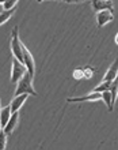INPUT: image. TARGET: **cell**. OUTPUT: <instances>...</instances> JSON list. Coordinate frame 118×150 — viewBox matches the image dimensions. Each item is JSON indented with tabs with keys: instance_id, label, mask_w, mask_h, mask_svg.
<instances>
[{
	"instance_id": "cell-15",
	"label": "cell",
	"mask_w": 118,
	"mask_h": 150,
	"mask_svg": "<svg viewBox=\"0 0 118 150\" xmlns=\"http://www.w3.org/2000/svg\"><path fill=\"white\" fill-rule=\"evenodd\" d=\"M15 12V8L14 10H11V11H3L1 14H0V25H3V23H6L10 18L12 16V14Z\"/></svg>"
},
{
	"instance_id": "cell-18",
	"label": "cell",
	"mask_w": 118,
	"mask_h": 150,
	"mask_svg": "<svg viewBox=\"0 0 118 150\" xmlns=\"http://www.w3.org/2000/svg\"><path fill=\"white\" fill-rule=\"evenodd\" d=\"M3 11H4V10H3V1H1V3H0V14H1Z\"/></svg>"
},
{
	"instance_id": "cell-12",
	"label": "cell",
	"mask_w": 118,
	"mask_h": 150,
	"mask_svg": "<svg viewBox=\"0 0 118 150\" xmlns=\"http://www.w3.org/2000/svg\"><path fill=\"white\" fill-rule=\"evenodd\" d=\"M110 94H111V104L114 107L115 104V100L118 97V75L115 76L114 81H111V85H110Z\"/></svg>"
},
{
	"instance_id": "cell-8",
	"label": "cell",
	"mask_w": 118,
	"mask_h": 150,
	"mask_svg": "<svg viewBox=\"0 0 118 150\" xmlns=\"http://www.w3.org/2000/svg\"><path fill=\"white\" fill-rule=\"evenodd\" d=\"M18 120H19V112H14V113L11 115L10 120H8V123L6 124V127L3 128L4 132H6V134H11L12 131L15 130L16 124H18Z\"/></svg>"
},
{
	"instance_id": "cell-20",
	"label": "cell",
	"mask_w": 118,
	"mask_h": 150,
	"mask_svg": "<svg viewBox=\"0 0 118 150\" xmlns=\"http://www.w3.org/2000/svg\"><path fill=\"white\" fill-rule=\"evenodd\" d=\"M3 131V127H1V123H0V132Z\"/></svg>"
},
{
	"instance_id": "cell-11",
	"label": "cell",
	"mask_w": 118,
	"mask_h": 150,
	"mask_svg": "<svg viewBox=\"0 0 118 150\" xmlns=\"http://www.w3.org/2000/svg\"><path fill=\"white\" fill-rule=\"evenodd\" d=\"M11 107L8 105V107H4L0 109V123H1V127H6V124L8 123V120H10V117H11Z\"/></svg>"
},
{
	"instance_id": "cell-7",
	"label": "cell",
	"mask_w": 118,
	"mask_h": 150,
	"mask_svg": "<svg viewBox=\"0 0 118 150\" xmlns=\"http://www.w3.org/2000/svg\"><path fill=\"white\" fill-rule=\"evenodd\" d=\"M27 97H29V94H20V96H15V97H14V100H12L11 104H10L12 113H14V112H18V111H19L20 108H22V105L26 103Z\"/></svg>"
},
{
	"instance_id": "cell-3",
	"label": "cell",
	"mask_w": 118,
	"mask_h": 150,
	"mask_svg": "<svg viewBox=\"0 0 118 150\" xmlns=\"http://www.w3.org/2000/svg\"><path fill=\"white\" fill-rule=\"evenodd\" d=\"M26 72H27L26 66H24L23 63L18 62V60L14 57V59H12V71H11V81H12V82L18 83L20 79H22V76L26 74Z\"/></svg>"
},
{
	"instance_id": "cell-19",
	"label": "cell",
	"mask_w": 118,
	"mask_h": 150,
	"mask_svg": "<svg viewBox=\"0 0 118 150\" xmlns=\"http://www.w3.org/2000/svg\"><path fill=\"white\" fill-rule=\"evenodd\" d=\"M115 42L118 44V34H117V36H115Z\"/></svg>"
},
{
	"instance_id": "cell-16",
	"label": "cell",
	"mask_w": 118,
	"mask_h": 150,
	"mask_svg": "<svg viewBox=\"0 0 118 150\" xmlns=\"http://www.w3.org/2000/svg\"><path fill=\"white\" fill-rule=\"evenodd\" d=\"M16 4H18L16 0H6V1H3V10L4 11H11L15 8Z\"/></svg>"
},
{
	"instance_id": "cell-17",
	"label": "cell",
	"mask_w": 118,
	"mask_h": 150,
	"mask_svg": "<svg viewBox=\"0 0 118 150\" xmlns=\"http://www.w3.org/2000/svg\"><path fill=\"white\" fill-rule=\"evenodd\" d=\"M6 143H7V134L1 131L0 132V150H6Z\"/></svg>"
},
{
	"instance_id": "cell-1",
	"label": "cell",
	"mask_w": 118,
	"mask_h": 150,
	"mask_svg": "<svg viewBox=\"0 0 118 150\" xmlns=\"http://www.w3.org/2000/svg\"><path fill=\"white\" fill-rule=\"evenodd\" d=\"M33 78L34 75L30 74V72H26V74L22 76L19 82L16 83V90H15V96H20V94H33L37 96V91L34 90L33 87Z\"/></svg>"
},
{
	"instance_id": "cell-10",
	"label": "cell",
	"mask_w": 118,
	"mask_h": 150,
	"mask_svg": "<svg viewBox=\"0 0 118 150\" xmlns=\"http://www.w3.org/2000/svg\"><path fill=\"white\" fill-rule=\"evenodd\" d=\"M92 6L98 12L105 10H113V1H107V0H95L92 1Z\"/></svg>"
},
{
	"instance_id": "cell-6",
	"label": "cell",
	"mask_w": 118,
	"mask_h": 150,
	"mask_svg": "<svg viewBox=\"0 0 118 150\" xmlns=\"http://www.w3.org/2000/svg\"><path fill=\"white\" fill-rule=\"evenodd\" d=\"M96 100H102V93L92 91L90 94L82 96V97H71L68 98V103H83V101H96Z\"/></svg>"
},
{
	"instance_id": "cell-4",
	"label": "cell",
	"mask_w": 118,
	"mask_h": 150,
	"mask_svg": "<svg viewBox=\"0 0 118 150\" xmlns=\"http://www.w3.org/2000/svg\"><path fill=\"white\" fill-rule=\"evenodd\" d=\"M22 55H23V64L26 66L27 68V71L30 74L34 75V71H36V66H34V59H33V55L30 53L27 48L24 47L23 44H22Z\"/></svg>"
},
{
	"instance_id": "cell-2",
	"label": "cell",
	"mask_w": 118,
	"mask_h": 150,
	"mask_svg": "<svg viewBox=\"0 0 118 150\" xmlns=\"http://www.w3.org/2000/svg\"><path fill=\"white\" fill-rule=\"evenodd\" d=\"M11 52L18 62L23 63L22 42H20V40H19V34H18V28H16V26L12 29V33H11Z\"/></svg>"
},
{
	"instance_id": "cell-5",
	"label": "cell",
	"mask_w": 118,
	"mask_h": 150,
	"mask_svg": "<svg viewBox=\"0 0 118 150\" xmlns=\"http://www.w3.org/2000/svg\"><path fill=\"white\" fill-rule=\"evenodd\" d=\"M114 19V11L113 10H105V11H99L98 15H96V22H98V26L102 28L106 23L111 22Z\"/></svg>"
},
{
	"instance_id": "cell-13",
	"label": "cell",
	"mask_w": 118,
	"mask_h": 150,
	"mask_svg": "<svg viewBox=\"0 0 118 150\" xmlns=\"http://www.w3.org/2000/svg\"><path fill=\"white\" fill-rule=\"evenodd\" d=\"M102 100L105 101L106 107L109 108V111H113V109H114L113 104H111V94H110V91H103V93H102Z\"/></svg>"
},
{
	"instance_id": "cell-9",
	"label": "cell",
	"mask_w": 118,
	"mask_h": 150,
	"mask_svg": "<svg viewBox=\"0 0 118 150\" xmlns=\"http://www.w3.org/2000/svg\"><path fill=\"white\" fill-rule=\"evenodd\" d=\"M118 75V59L114 60V63L111 64V67L107 70L106 75H105V78H103V81L105 82H111V81H114L115 76Z\"/></svg>"
},
{
	"instance_id": "cell-14",
	"label": "cell",
	"mask_w": 118,
	"mask_h": 150,
	"mask_svg": "<svg viewBox=\"0 0 118 150\" xmlns=\"http://www.w3.org/2000/svg\"><path fill=\"white\" fill-rule=\"evenodd\" d=\"M110 85L111 82H105L103 81L101 85H98V86L94 89V91H96V93H103V91H110Z\"/></svg>"
}]
</instances>
